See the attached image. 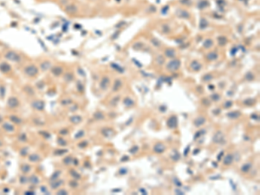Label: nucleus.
Here are the masks:
<instances>
[{
	"instance_id": "obj_1",
	"label": "nucleus",
	"mask_w": 260,
	"mask_h": 195,
	"mask_svg": "<svg viewBox=\"0 0 260 195\" xmlns=\"http://www.w3.org/2000/svg\"><path fill=\"white\" fill-rule=\"evenodd\" d=\"M180 67V61L179 59H173L169 61L166 65V69L170 72H175Z\"/></svg>"
},
{
	"instance_id": "obj_2",
	"label": "nucleus",
	"mask_w": 260,
	"mask_h": 195,
	"mask_svg": "<svg viewBox=\"0 0 260 195\" xmlns=\"http://www.w3.org/2000/svg\"><path fill=\"white\" fill-rule=\"evenodd\" d=\"M213 142H215V143H217V144L224 143V133H223L221 131H218L216 133H215L214 135H213Z\"/></svg>"
},
{
	"instance_id": "obj_3",
	"label": "nucleus",
	"mask_w": 260,
	"mask_h": 195,
	"mask_svg": "<svg viewBox=\"0 0 260 195\" xmlns=\"http://www.w3.org/2000/svg\"><path fill=\"white\" fill-rule=\"evenodd\" d=\"M167 126L169 128H175L178 126V118L175 115H172L167 119Z\"/></svg>"
},
{
	"instance_id": "obj_4",
	"label": "nucleus",
	"mask_w": 260,
	"mask_h": 195,
	"mask_svg": "<svg viewBox=\"0 0 260 195\" xmlns=\"http://www.w3.org/2000/svg\"><path fill=\"white\" fill-rule=\"evenodd\" d=\"M175 15L179 18H184V19H188L190 18L191 15L187 10H184V9H178L175 11Z\"/></svg>"
},
{
	"instance_id": "obj_5",
	"label": "nucleus",
	"mask_w": 260,
	"mask_h": 195,
	"mask_svg": "<svg viewBox=\"0 0 260 195\" xmlns=\"http://www.w3.org/2000/svg\"><path fill=\"white\" fill-rule=\"evenodd\" d=\"M109 85H110V79L108 76H105L104 77H102L100 83V87L102 90H107L108 89Z\"/></svg>"
},
{
	"instance_id": "obj_6",
	"label": "nucleus",
	"mask_w": 260,
	"mask_h": 195,
	"mask_svg": "<svg viewBox=\"0 0 260 195\" xmlns=\"http://www.w3.org/2000/svg\"><path fill=\"white\" fill-rule=\"evenodd\" d=\"M101 133L104 135V137L106 138H110L112 136L115 135V131H114L113 128H110V127H105L103 129L101 130Z\"/></svg>"
},
{
	"instance_id": "obj_7",
	"label": "nucleus",
	"mask_w": 260,
	"mask_h": 195,
	"mask_svg": "<svg viewBox=\"0 0 260 195\" xmlns=\"http://www.w3.org/2000/svg\"><path fill=\"white\" fill-rule=\"evenodd\" d=\"M165 150H166L165 145L161 143V142H158V143H156L153 146V151L156 153H162Z\"/></svg>"
},
{
	"instance_id": "obj_8",
	"label": "nucleus",
	"mask_w": 260,
	"mask_h": 195,
	"mask_svg": "<svg viewBox=\"0 0 260 195\" xmlns=\"http://www.w3.org/2000/svg\"><path fill=\"white\" fill-rule=\"evenodd\" d=\"M233 160H234V155L232 153H229V154L224 156V160H223V163L225 166H230L233 162Z\"/></svg>"
},
{
	"instance_id": "obj_9",
	"label": "nucleus",
	"mask_w": 260,
	"mask_h": 195,
	"mask_svg": "<svg viewBox=\"0 0 260 195\" xmlns=\"http://www.w3.org/2000/svg\"><path fill=\"white\" fill-rule=\"evenodd\" d=\"M226 116L229 118V119L235 120V119H238V118L240 117L241 113H240V111H238V110H236V111H231L226 114Z\"/></svg>"
},
{
	"instance_id": "obj_10",
	"label": "nucleus",
	"mask_w": 260,
	"mask_h": 195,
	"mask_svg": "<svg viewBox=\"0 0 260 195\" xmlns=\"http://www.w3.org/2000/svg\"><path fill=\"white\" fill-rule=\"evenodd\" d=\"M205 123H206V118H205L204 116H199V117H197L196 119L194 120V122H193V124H194V126L196 127H201V126L204 125Z\"/></svg>"
},
{
	"instance_id": "obj_11",
	"label": "nucleus",
	"mask_w": 260,
	"mask_h": 195,
	"mask_svg": "<svg viewBox=\"0 0 260 195\" xmlns=\"http://www.w3.org/2000/svg\"><path fill=\"white\" fill-rule=\"evenodd\" d=\"M190 67L193 71H199V70L202 69V65H201V63L199 62H198V61H196V60H195V61H193V62H191Z\"/></svg>"
},
{
	"instance_id": "obj_12",
	"label": "nucleus",
	"mask_w": 260,
	"mask_h": 195,
	"mask_svg": "<svg viewBox=\"0 0 260 195\" xmlns=\"http://www.w3.org/2000/svg\"><path fill=\"white\" fill-rule=\"evenodd\" d=\"M121 87H122V82H121V80L116 79L115 81V82H114V84H113V88H112V90H113V92H117V91H119V90L121 89Z\"/></svg>"
},
{
	"instance_id": "obj_13",
	"label": "nucleus",
	"mask_w": 260,
	"mask_h": 195,
	"mask_svg": "<svg viewBox=\"0 0 260 195\" xmlns=\"http://www.w3.org/2000/svg\"><path fill=\"white\" fill-rule=\"evenodd\" d=\"M175 56H176V51H175L173 49H167L165 50V56L168 58H174Z\"/></svg>"
},
{
	"instance_id": "obj_14",
	"label": "nucleus",
	"mask_w": 260,
	"mask_h": 195,
	"mask_svg": "<svg viewBox=\"0 0 260 195\" xmlns=\"http://www.w3.org/2000/svg\"><path fill=\"white\" fill-rule=\"evenodd\" d=\"M227 42H228V39H227L226 36H218V45L224 46L225 44H227Z\"/></svg>"
},
{
	"instance_id": "obj_15",
	"label": "nucleus",
	"mask_w": 260,
	"mask_h": 195,
	"mask_svg": "<svg viewBox=\"0 0 260 195\" xmlns=\"http://www.w3.org/2000/svg\"><path fill=\"white\" fill-rule=\"evenodd\" d=\"M123 104H124L126 107H132V106L134 105V102L131 98L127 96V97H126L125 99L123 100Z\"/></svg>"
},
{
	"instance_id": "obj_16",
	"label": "nucleus",
	"mask_w": 260,
	"mask_h": 195,
	"mask_svg": "<svg viewBox=\"0 0 260 195\" xmlns=\"http://www.w3.org/2000/svg\"><path fill=\"white\" fill-rule=\"evenodd\" d=\"M218 57V54L216 53V52H210V53H208L206 55V59L209 60V61H215V60H217Z\"/></svg>"
},
{
	"instance_id": "obj_17",
	"label": "nucleus",
	"mask_w": 260,
	"mask_h": 195,
	"mask_svg": "<svg viewBox=\"0 0 260 195\" xmlns=\"http://www.w3.org/2000/svg\"><path fill=\"white\" fill-rule=\"evenodd\" d=\"M155 62H156V64H158V65H163V64L165 63V57H164V56H162V55H158V56H156V58H155Z\"/></svg>"
},
{
	"instance_id": "obj_18",
	"label": "nucleus",
	"mask_w": 260,
	"mask_h": 195,
	"mask_svg": "<svg viewBox=\"0 0 260 195\" xmlns=\"http://www.w3.org/2000/svg\"><path fill=\"white\" fill-rule=\"evenodd\" d=\"M213 45V41L212 39H206L205 42L203 43V47L206 49H210L212 48Z\"/></svg>"
},
{
	"instance_id": "obj_19",
	"label": "nucleus",
	"mask_w": 260,
	"mask_h": 195,
	"mask_svg": "<svg viewBox=\"0 0 260 195\" xmlns=\"http://www.w3.org/2000/svg\"><path fill=\"white\" fill-rule=\"evenodd\" d=\"M30 72H32V76H34V75H36V74L37 73V70H36V67H34V66H30L29 68L26 69V74L29 75V76H30Z\"/></svg>"
},
{
	"instance_id": "obj_20",
	"label": "nucleus",
	"mask_w": 260,
	"mask_h": 195,
	"mask_svg": "<svg viewBox=\"0 0 260 195\" xmlns=\"http://www.w3.org/2000/svg\"><path fill=\"white\" fill-rule=\"evenodd\" d=\"M209 6V2L207 0H200L198 4V7L199 9H205Z\"/></svg>"
},
{
	"instance_id": "obj_21",
	"label": "nucleus",
	"mask_w": 260,
	"mask_h": 195,
	"mask_svg": "<svg viewBox=\"0 0 260 195\" xmlns=\"http://www.w3.org/2000/svg\"><path fill=\"white\" fill-rule=\"evenodd\" d=\"M244 79L246 80V81H248V82H251V81H253V80L255 79V76H254V74L252 73V72H247V73L244 75Z\"/></svg>"
},
{
	"instance_id": "obj_22",
	"label": "nucleus",
	"mask_w": 260,
	"mask_h": 195,
	"mask_svg": "<svg viewBox=\"0 0 260 195\" xmlns=\"http://www.w3.org/2000/svg\"><path fill=\"white\" fill-rule=\"evenodd\" d=\"M207 26H208V22H207V20L206 19V18H201L200 22H199V29L204 30V29L206 28Z\"/></svg>"
},
{
	"instance_id": "obj_23",
	"label": "nucleus",
	"mask_w": 260,
	"mask_h": 195,
	"mask_svg": "<svg viewBox=\"0 0 260 195\" xmlns=\"http://www.w3.org/2000/svg\"><path fill=\"white\" fill-rule=\"evenodd\" d=\"M251 168V163H245L241 167V171L243 173H248Z\"/></svg>"
},
{
	"instance_id": "obj_24",
	"label": "nucleus",
	"mask_w": 260,
	"mask_h": 195,
	"mask_svg": "<svg viewBox=\"0 0 260 195\" xmlns=\"http://www.w3.org/2000/svg\"><path fill=\"white\" fill-rule=\"evenodd\" d=\"M255 102H256V101H255L254 99H252V98H248V99H245L243 102V104L245 106H252L253 104H255Z\"/></svg>"
},
{
	"instance_id": "obj_25",
	"label": "nucleus",
	"mask_w": 260,
	"mask_h": 195,
	"mask_svg": "<svg viewBox=\"0 0 260 195\" xmlns=\"http://www.w3.org/2000/svg\"><path fill=\"white\" fill-rule=\"evenodd\" d=\"M143 47H144V44H143L142 42H136V43H134L133 45V49L135 50H141Z\"/></svg>"
},
{
	"instance_id": "obj_26",
	"label": "nucleus",
	"mask_w": 260,
	"mask_h": 195,
	"mask_svg": "<svg viewBox=\"0 0 260 195\" xmlns=\"http://www.w3.org/2000/svg\"><path fill=\"white\" fill-rule=\"evenodd\" d=\"M173 154L171 155V158H172V160L174 161H178L179 160V157H180V155H179V153H178V151H176V150H173Z\"/></svg>"
},
{
	"instance_id": "obj_27",
	"label": "nucleus",
	"mask_w": 260,
	"mask_h": 195,
	"mask_svg": "<svg viewBox=\"0 0 260 195\" xmlns=\"http://www.w3.org/2000/svg\"><path fill=\"white\" fill-rule=\"evenodd\" d=\"M120 99H121V97H120L119 96H115V97L113 98V99L111 100V102H110V105L112 106V107H115V106L117 105L118 102H119Z\"/></svg>"
},
{
	"instance_id": "obj_28",
	"label": "nucleus",
	"mask_w": 260,
	"mask_h": 195,
	"mask_svg": "<svg viewBox=\"0 0 260 195\" xmlns=\"http://www.w3.org/2000/svg\"><path fill=\"white\" fill-rule=\"evenodd\" d=\"M94 117H95V119H96V120H103L104 118H105V115H104L101 111H97L96 113H95Z\"/></svg>"
},
{
	"instance_id": "obj_29",
	"label": "nucleus",
	"mask_w": 260,
	"mask_h": 195,
	"mask_svg": "<svg viewBox=\"0 0 260 195\" xmlns=\"http://www.w3.org/2000/svg\"><path fill=\"white\" fill-rule=\"evenodd\" d=\"M213 76L211 74H206L202 76V80L204 82H210L211 80H213Z\"/></svg>"
},
{
	"instance_id": "obj_30",
	"label": "nucleus",
	"mask_w": 260,
	"mask_h": 195,
	"mask_svg": "<svg viewBox=\"0 0 260 195\" xmlns=\"http://www.w3.org/2000/svg\"><path fill=\"white\" fill-rule=\"evenodd\" d=\"M111 67L115 69L116 71L120 72V73H123V72H124V70H123L121 67H120L119 65H117L116 63H111Z\"/></svg>"
},
{
	"instance_id": "obj_31",
	"label": "nucleus",
	"mask_w": 260,
	"mask_h": 195,
	"mask_svg": "<svg viewBox=\"0 0 260 195\" xmlns=\"http://www.w3.org/2000/svg\"><path fill=\"white\" fill-rule=\"evenodd\" d=\"M76 10H77V8H76V6H75V5L68 6V8L66 9V10H67L68 12H70V13H74V12L76 11Z\"/></svg>"
},
{
	"instance_id": "obj_32",
	"label": "nucleus",
	"mask_w": 260,
	"mask_h": 195,
	"mask_svg": "<svg viewBox=\"0 0 260 195\" xmlns=\"http://www.w3.org/2000/svg\"><path fill=\"white\" fill-rule=\"evenodd\" d=\"M138 151H139V147L136 145L133 146V147L129 149V153H133V154H135L136 153H138Z\"/></svg>"
},
{
	"instance_id": "obj_33",
	"label": "nucleus",
	"mask_w": 260,
	"mask_h": 195,
	"mask_svg": "<svg viewBox=\"0 0 260 195\" xmlns=\"http://www.w3.org/2000/svg\"><path fill=\"white\" fill-rule=\"evenodd\" d=\"M70 121H71L73 123H79V122L81 121V116H73V117L70 118Z\"/></svg>"
},
{
	"instance_id": "obj_34",
	"label": "nucleus",
	"mask_w": 260,
	"mask_h": 195,
	"mask_svg": "<svg viewBox=\"0 0 260 195\" xmlns=\"http://www.w3.org/2000/svg\"><path fill=\"white\" fill-rule=\"evenodd\" d=\"M211 99L213 100V101H214V102H218V101H219V100H220V96H219L218 94H217V93L213 94V95L211 96Z\"/></svg>"
},
{
	"instance_id": "obj_35",
	"label": "nucleus",
	"mask_w": 260,
	"mask_h": 195,
	"mask_svg": "<svg viewBox=\"0 0 260 195\" xmlns=\"http://www.w3.org/2000/svg\"><path fill=\"white\" fill-rule=\"evenodd\" d=\"M151 43L153 44V45H154L155 47H160L161 46V41H159L158 39H156V38H153V39H151Z\"/></svg>"
},
{
	"instance_id": "obj_36",
	"label": "nucleus",
	"mask_w": 260,
	"mask_h": 195,
	"mask_svg": "<svg viewBox=\"0 0 260 195\" xmlns=\"http://www.w3.org/2000/svg\"><path fill=\"white\" fill-rule=\"evenodd\" d=\"M205 133H206V132H205V130H199V131H198L196 133H195V135H194V137H193V139L197 140L199 137H200L202 134H204Z\"/></svg>"
},
{
	"instance_id": "obj_37",
	"label": "nucleus",
	"mask_w": 260,
	"mask_h": 195,
	"mask_svg": "<svg viewBox=\"0 0 260 195\" xmlns=\"http://www.w3.org/2000/svg\"><path fill=\"white\" fill-rule=\"evenodd\" d=\"M173 182L174 183L175 186H179V187H180L181 186H182V183H181L180 180H179V179H178V178H173Z\"/></svg>"
},
{
	"instance_id": "obj_38",
	"label": "nucleus",
	"mask_w": 260,
	"mask_h": 195,
	"mask_svg": "<svg viewBox=\"0 0 260 195\" xmlns=\"http://www.w3.org/2000/svg\"><path fill=\"white\" fill-rule=\"evenodd\" d=\"M201 102H202V104H203V105L207 106V107H209V106L211 105L210 101H209V100L207 99V98H203V99L201 100Z\"/></svg>"
},
{
	"instance_id": "obj_39",
	"label": "nucleus",
	"mask_w": 260,
	"mask_h": 195,
	"mask_svg": "<svg viewBox=\"0 0 260 195\" xmlns=\"http://www.w3.org/2000/svg\"><path fill=\"white\" fill-rule=\"evenodd\" d=\"M232 104H233V102H232V101H227V102H224V107H225V108H229V107H231L232 106Z\"/></svg>"
},
{
	"instance_id": "obj_40",
	"label": "nucleus",
	"mask_w": 260,
	"mask_h": 195,
	"mask_svg": "<svg viewBox=\"0 0 260 195\" xmlns=\"http://www.w3.org/2000/svg\"><path fill=\"white\" fill-rule=\"evenodd\" d=\"M127 169L125 168V167L121 168L119 170V174H121V175H124V174H127Z\"/></svg>"
},
{
	"instance_id": "obj_41",
	"label": "nucleus",
	"mask_w": 260,
	"mask_h": 195,
	"mask_svg": "<svg viewBox=\"0 0 260 195\" xmlns=\"http://www.w3.org/2000/svg\"><path fill=\"white\" fill-rule=\"evenodd\" d=\"M251 118L252 120H255V121H259V116L257 114H252L251 115Z\"/></svg>"
},
{
	"instance_id": "obj_42",
	"label": "nucleus",
	"mask_w": 260,
	"mask_h": 195,
	"mask_svg": "<svg viewBox=\"0 0 260 195\" xmlns=\"http://www.w3.org/2000/svg\"><path fill=\"white\" fill-rule=\"evenodd\" d=\"M190 146H187V147H186V148H185V150H184V156H187V154H188V153H189V151H190Z\"/></svg>"
},
{
	"instance_id": "obj_43",
	"label": "nucleus",
	"mask_w": 260,
	"mask_h": 195,
	"mask_svg": "<svg viewBox=\"0 0 260 195\" xmlns=\"http://www.w3.org/2000/svg\"><path fill=\"white\" fill-rule=\"evenodd\" d=\"M162 29H163V31L165 32V33H168L170 31V29H169V27L167 25H163Z\"/></svg>"
},
{
	"instance_id": "obj_44",
	"label": "nucleus",
	"mask_w": 260,
	"mask_h": 195,
	"mask_svg": "<svg viewBox=\"0 0 260 195\" xmlns=\"http://www.w3.org/2000/svg\"><path fill=\"white\" fill-rule=\"evenodd\" d=\"M128 160H129V157H128V156H127V155H124L123 157L121 158V162H124V161H127Z\"/></svg>"
},
{
	"instance_id": "obj_45",
	"label": "nucleus",
	"mask_w": 260,
	"mask_h": 195,
	"mask_svg": "<svg viewBox=\"0 0 260 195\" xmlns=\"http://www.w3.org/2000/svg\"><path fill=\"white\" fill-rule=\"evenodd\" d=\"M213 113V115H218L220 114V109H219V108H218V109H214Z\"/></svg>"
},
{
	"instance_id": "obj_46",
	"label": "nucleus",
	"mask_w": 260,
	"mask_h": 195,
	"mask_svg": "<svg viewBox=\"0 0 260 195\" xmlns=\"http://www.w3.org/2000/svg\"><path fill=\"white\" fill-rule=\"evenodd\" d=\"M223 155H224V152H220V153H219V154H218V157H217V159H218V161H219V160H221V157H222V156Z\"/></svg>"
},
{
	"instance_id": "obj_47",
	"label": "nucleus",
	"mask_w": 260,
	"mask_h": 195,
	"mask_svg": "<svg viewBox=\"0 0 260 195\" xmlns=\"http://www.w3.org/2000/svg\"><path fill=\"white\" fill-rule=\"evenodd\" d=\"M168 9H169V6H165V7H164V8L162 9V13H163V14H165V13H166V11L167 12V10H168Z\"/></svg>"
},
{
	"instance_id": "obj_48",
	"label": "nucleus",
	"mask_w": 260,
	"mask_h": 195,
	"mask_svg": "<svg viewBox=\"0 0 260 195\" xmlns=\"http://www.w3.org/2000/svg\"><path fill=\"white\" fill-rule=\"evenodd\" d=\"M119 34H120V32H119V31H118V32H115V34H114V36H112V39H115V38H116L118 36H119Z\"/></svg>"
},
{
	"instance_id": "obj_49",
	"label": "nucleus",
	"mask_w": 260,
	"mask_h": 195,
	"mask_svg": "<svg viewBox=\"0 0 260 195\" xmlns=\"http://www.w3.org/2000/svg\"><path fill=\"white\" fill-rule=\"evenodd\" d=\"M237 50H238V49H237V48H233L232 50H231V53H232V56H233V55H234V54L236 53V52H237Z\"/></svg>"
},
{
	"instance_id": "obj_50",
	"label": "nucleus",
	"mask_w": 260,
	"mask_h": 195,
	"mask_svg": "<svg viewBox=\"0 0 260 195\" xmlns=\"http://www.w3.org/2000/svg\"><path fill=\"white\" fill-rule=\"evenodd\" d=\"M175 193H178V194H181V195L184 194V193H183V192H181L180 190H179V189H176V190H175Z\"/></svg>"
},
{
	"instance_id": "obj_51",
	"label": "nucleus",
	"mask_w": 260,
	"mask_h": 195,
	"mask_svg": "<svg viewBox=\"0 0 260 195\" xmlns=\"http://www.w3.org/2000/svg\"><path fill=\"white\" fill-rule=\"evenodd\" d=\"M83 134H84L83 131H80V133H78L77 135H76V138H78V137H79V136H81V135H83Z\"/></svg>"
},
{
	"instance_id": "obj_52",
	"label": "nucleus",
	"mask_w": 260,
	"mask_h": 195,
	"mask_svg": "<svg viewBox=\"0 0 260 195\" xmlns=\"http://www.w3.org/2000/svg\"><path fill=\"white\" fill-rule=\"evenodd\" d=\"M160 109L161 110V112H165V109H166V107L165 106H161V107H160Z\"/></svg>"
},
{
	"instance_id": "obj_53",
	"label": "nucleus",
	"mask_w": 260,
	"mask_h": 195,
	"mask_svg": "<svg viewBox=\"0 0 260 195\" xmlns=\"http://www.w3.org/2000/svg\"><path fill=\"white\" fill-rule=\"evenodd\" d=\"M140 192H141V193H142L143 194H147V192L145 191V190L143 189V188H141V189H140Z\"/></svg>"
},
{
	"instance_id": "obj_54",
	"label": "nucleus",
	"mask_w": 260,
	"mask_h": 195,
	"mask_svg": "<svg viewBox=\"0 0 260 195\" xmlns=\"http://www.w3.org/2000/svg\"><path fill=\"white\" fill-rule=\"evenodd\" d=\"M133 122V118H132V117L128 120V122H127V123H126V125H127V126H128V124L130 123V122Z\"/></svg>"
},
{
	"instance_id": "obj_55",
	"label": "nucleus",
	"mask_w": 260,
	"mask_h": 195,
	"mask_svg": "<svg viewBox=\"0 0 260 195\" xmlns=\"http://www.w3.org/2000/svg\"><path fill=\"white\" fill-rule=\"evenodd\" d=\"M123 24H125V22H123L122 21V22H121L119 24H117V27H121V26H122Z\"/></svg>"
},
{
	"instance_id": "obj_56",
	"label": "nucleus",
	"mask_w": 260,
	"mask_h": 195,
	"mask_svg": "<svg viewBox=\"0 0 260 195\" xmlns=\"http://www.w3.org/2000/svg\"><path fill=\"white\" fill-rule=\"evenodd\" d=\"M199 151H200V150H199V149H196V150H194V151H193V154H197V153H199Z\"/></svg>"
},
{
	"instance_id": "obj_57",
	"label": "nucleus",
	"mask_w": 260,
	"mask_h": 195,
	"mask_svg": "<svg viewBox=\"0 0 260 195\" xmlns=\"http://www.w3.org/2000/svg\"><path fill=\"white\" fill-rule=\"evenodd\" d=\"M121 189H115V190H113L112 192L114 193V192H121Z\"/></svg>"
},
{
	"instance_id": "obj_58",
	"label": "nucleus",
	"mask_w": 260,
	"mask_h": 195,
	"mask_svg": "<svg viewBox=\"0 0 260 195\" xmlns=\"http://www.w3.org/2000/svg\"><path fill=\"white\" fill-rule=\"evenodd\" d=\"M213 165L215 167H218V164H217V163H214V162H213Z\"/></svg>"
},
{
	"instance_id": "obj_59",
	"label": "nucleus",
	"mask_w": 260,
	"mask_h": 195,
	"mask_svg": "<svg viewBox=\"0 0 260 195\" xmlns=\"http://www.w3.org/2000/svg\"><path fill=\"white\" fill-rule=\"evenodd\" d=\"M218 178H220V176H217V177H211V179H218Z\"/></svg>"
},
{
	"instance_id": "obj_60",
	"label": "nucleus",
	"mask_w": 260,
	"mask_h": 195,
	"mask_svg": "<svg viewBox=\"0 0 260 195\" xmlns=\"http://www.w3.org/2000/svg\"><path fill=\"white\" fill-rule=\"evenodd\" d=\"M209 88H210V89H213V86L210 85V86H209Z\"/></svg>"
}]
</instances>
